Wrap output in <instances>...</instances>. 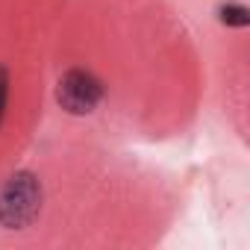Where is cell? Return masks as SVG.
Instances as JSON below:
<instances>
[{
	"mask_svg": "<svg viewBox=\"0 0 250 250\" xmlns=\"http://www.w3.org/2000/svg\"><path fill=\"white\" fill-rule=\"evenodd\" d=\"M39 209H42V183L27 171L15 174L0 191V227L6 229L30 227Z\"/></svg>",
	"mask_w": 250,
	"mask_h": 250,
	"instance_id": "1",
	"label": "cell"
},
{
	"mask_svg": "<svg viewBox=\"0 0 250 250\" xmlns=\"http://www.w3.org/2000/svg\"><path fill=\"white\" fill-rule=\"evenodd\" d=\"M103 97V83L83 68H74L68 74H62L59 85H56V100L65 112L71 115H88L94 112V106Z\"/></svg>",
	"mask_w": 250,
	"mask_h": 250,
	"instance_id": "2",
	"label": "cell"
},
{
	"mask_svg": "<svg viewBox=\"0 0 250 250\" xmlns=\"http://www.w3.org/2000/svg\"><path fill=\"white\" fill-rule=\"evenodd\" d=\"M221 21L224 24H232V27H247V9L244 6H235V3H229V6H224L221 9Z\"/></svg>",
	"mask_w": 250,
	"mask_h": 250,
	"instance_id": "3",
	"label": "cell"
},
{
	"mask_svg": "<svg viewBox=\"0 0 250 250\" xmlns=\"http://www.w3.org/2000/svg\"><path fill=\"white\" fill-rule=\"evenodd\" d=\"M6 97H9V77L0 68V121H3V112H6Z\"/></svg>",
	"mask_w": 250,
	"mask_h": 250,
	"instance_id": "4",
	"label": "cell"
}]
</instances>
